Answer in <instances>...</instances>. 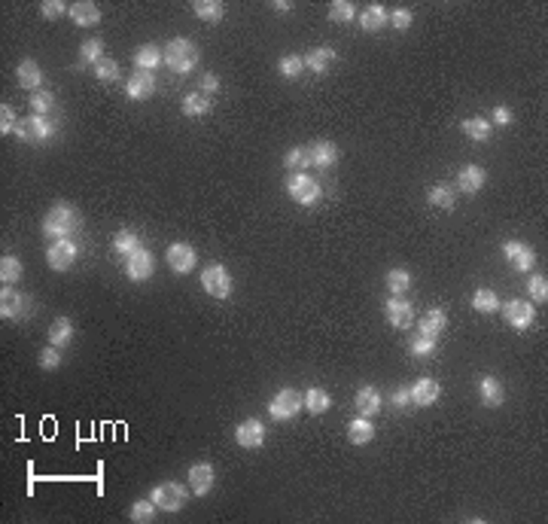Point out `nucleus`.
I'll use <instances>...</instances> for the list:
<instances>
[{"label":"nucleus","mask_w":548,"mask_h":524,"mask_svg":"<svg viewBox=\"0 0 548 524\" xmlns=\"http://www.w3.org/2000/svg\"><path fill=\"white\" fill-rule=\"evenodd\" d=\"M16 79H18V86H22V89L37 91L40 86H43V70H40V65L34 58H25L22 65L16 67Z\"/></svg>","instance_id":"nucleus-20"},{"label":"nucleus","mask_w":548,"mask_h":524,"mask_svg":"<svg viewBox=\"0 0 548 524\" xmlns=\"http://www.w3.org/2000/svg\"><path fill=\"white\" fill-rule=\"evenodd\" d=\"M393 406L396 408H409L411 406V390L409 387H396L393 390Z\"/></svg>","instance_id":"nucleus-54"},{"label":"nucleus","mask_w":548,"mask_h":524,"mask_svg":"<svg viewBox=\"0 0 548 524\" xmlns=\"http://www.w3.org/2000/svg\"><path fill=\"white\" fill-rule=\"evenodd\" d=\"M503 256L509 260V265L515 272H530L533 262H536V250L530 247V244H524V241H506L503 244Z\"/></svg>","instance_id":"nucleus-11"},{"label":"nucleus","mask_w":548,"mask_h":524,"mask_svg":"<svg viewBox=\"0 0 548 524\" xmlns=\"http://www.w3.org/2000/svg\"><path fill=\"white\" fill-rule=\"evenodd\" d=\"M30 119V131H34V140L37 143H43V140H49L58 131V126L49 116H28Z\"/></svg>","instance_id":"nucleus-40"},{"label":"nucleus","mask_w":548,"mask_h":524,"mask_svg":"<svg viewBox=\"0 0 548 524\" xmlns=\"http://www.w3.org/2000/svg\"><path fill=\"white\" fill-rule=\"evenodd\" d=\"M70 18H74V25H79V28H95L101 22V9H98V4H91V0H79V4L70 6Z\"/></svg>","instance_id":"nucleus-22"},{"label":"nucleus","mask_w":548,"mask_h":524,"mask_svg":"<svg viewBox=\"0 0 548 524\" xmlns=\"http://www.w3.org/2000/svg\"><path fill=\"white\" fill-rule=\"evenodd\" d=\"M302 70H304V58H299V55H283V58L278 61V74H280L283 79H296Z\"/></svg>","instance_id":"nucleus-46"},{"label":"nucleus","mask_w":548,"mask_h":524,"mask_svg":"<svg viewBox=\"0 0 548 524\" xmlns=\"http://www.w3.org/2000/svg\"><path fill=\"white\" fill-rule=\"evenodd\" d=\"M353 406H357V412L363 418H375L381 412V390L378 387H372V384H365L357 390V399H353Z\"/></svg>","instance_id":"nucleus-19"},{"label":"nucleus","mask_w":548,"mask_h":524,"mask_svg":"<svg viewBox=\"0 0 548 524\" xmlns=\"http://www.w3.org/2000/svg\"><path fill=\"white\" fill-rule=\"evenodd\" d=\"M384 317H387V323L393 326V330H409V326L414 323V308H411L409 299L393 296V299H387V305H384Z\"/></svg>","instance_id":"nucleus-10"},{"label":"nucleus","mask_w":548,"mask_h":524,"mask_svg":"<svg viewBox=\"0 0 548 524\" xmlns=\"http://www.w3.org/2000/svg\"><path fill=\"white\" fill-rule=\"evenodd\" d=\"M409 390H411V406H433L439 399V384L433 378H418Z\"/></svg>","instance_id":"nucleus-23"},{"label":"nucleus","mask_w":548,"mask_h":524,"mask_svg":"<svg viewBox=\"0 0 548 524\" xmlns=\"http://www.w3.org/2000/svg\"><path fill=\"white\" fill-rule=\"evenodd\" d=\"M30 110H34V116H49L55 110V95L52 91H34L30 95Z\"/></svg>","instance_id":"nucleus-43"},{"label":"nucleus","mask_w":548,"mask_h":524,"mask_svg":"<svg viewBox=\"0 0 548 524\" xmlns=\"http://www.w3.org/2000/svg\"><path fill=\"white\" fill-rule=\"evenodd\" d=\"M95 77L101 79V83H116V79H119V61L101 58L98 65H95Z\"/></svg>","instance_id":"nucleus-47"},{"label":"nucleus","mask_w":548,"mask_h":524,"mask_svg":"<svg viewBox=\"0 0 548 524\" xmlns=\"http://www.w3.org/2000/svg\"><path fill=\"white\" fill-rule=\"evenodd\" d=\"M375 439V427H372V418H353L348 424V442L350 445H369Z\"/></svg>","instance_id":"nucleus-24"},{"label":"nucleus","mask_w":548,"mask_h":524,"mask_svg":"<svg viewBox=\"0 0 548 524\" xmlns=\"http://www.w3.org/2000/svg\"><path fill=\"white\" fill-rule=\"evenodd\" d=\"M156 503L152 500H137L135 506H131V521L135 524H149V521H156Z\"/></svg>","instance_id":"nucleus-44"},{"label":"nucleus","mask_w":548,"mask_h":524,"mask_svg":"<svg viewBox=\"0 0 548 524\" xmlns=\"http://www.w3.org/2000/svg\"><path fill=\"white\" fill-rule=\"evenodd\" d=\"M387 22H390V18H387V9H384L381 4L365 6V13L360 16V28L365 30V34H372V30H381Z\"/></svg>","instance_id":"nucleus-28"},{"label":"nucleus","mask_w":548,"mask_h":524,"mask_svg":"<svg viewBox=\"0 0 548 524\" xmlns=\"http://www.w3.org/2000/svg\"><path fill=\"white\" fill-rule=\"evenodd\" d=\"M332 61H335V49L317 46V49H311V52L304 55V67H308L311 74H326V70L332 67Z\"/></svg>","instance_id":"nucleus-25"},{"label":"nucleus","mask_w":548,"mask_h":524,"mask_svg":"<svg viewBox=\"0 0 548 524\" xmlns=\"http://www.w3.org/2000/svg\"><path fill=\"white\" fill-rule=\"evenodd\" d=\"M61 366V354H58V347L55 345H49L40 351V369H46V372H52V369Z\"/></svg>","instance_id":"nucleus-49"},{"label":"nucleus","mask_w":548,"mask_h":524,"mask_svg":"<svg viewBox=\"0 0 548 524\" xmlns=\"http://www.w3.org/2000/svg\"><path fill=\"white\" fill-rule=\"evenodd\" d=\"M235 442L241 448H262L266 442V424L259 418H247L235 427Z\"/></svg>","instance_id":"nucleus-13"},{"label":"nucleus","mask_w":548,"mask_h":524,"mask_svg":"<svg viewBox=\"0 0 548 524\" xmlns=\"http://www.w3.org/2000/svg\"><path fill=\"white\" fill-rule=\"evenodd\" d=\"M271 6L278 9V13H290V9H292V4H287V0H274Z\"/></svg>","instance_id":"nucleus-57"},{"label":"nucleus","mask_w":548,"mask_h":524,"mask_svg":"<svg viewBox=\"0 0 548 524\" xmlns=\"http://www.w3.org/2000/svg\"><path fill=\"white\" fill-rule=\"evenodd\" d=\"M161 55H165V65L171 70H177V74H189V70L198 65V46L186 37L171 40V43L161 49Z\"/></svg>","instance_id":"nucleus-2"},{"label":"nucleus","mask_w":548,"mask_h":524,"mask_svg":"<svg viewBox=\"0 0 548 524\" xmlns=\"http://www.w3.org/2000/svg\"><path fill=\"white\" fill-rule=\"evenodd\" d=\"M125 274H128V281H147V277H152V272H156V262H152V253L147 247H137L131 256H125Z\"/></svg>","instance_id":"nucleus-12"},{"label":"nucleus","mask_w":548,"mask_h":524,"mask_svg":"<svg viewBox=\"0 0 548 524\" xmlns=\"http://www.w3.org/2000/svg\"><path fill=\"white\" fill-rule=\"evenodd\" d=\"M22 274H25V269H22V260H18V256L6 253L4 260H0V281H4V286H16L22 281Z\"/></svg>","instance_id":"nucleus-30"},{"label":"nucleus","mask_w":548,"mask_h":524,"mask_svg":"<svg viewBox=\"0 0 548 524\" xmlns=\"http://www.w3.org/2000/svg\"><path fill=\"white\" fill-rule=\"evenodd\" d=\"M152 91H156V77H152L149 70H135L131 79L125 83V95L131 101H147V98H152Z\"/></svg>","instance_id":"nucleus-15"},{"label":"nucleus","mask_w":548,"mask_h":524,"mask_svg":"<svg viewBox=\"0 0 548 524\" xmlns=\"http://www.w3.org/2000/svg\"><path fill=\"white\" fill-rule=\"evenodd\" d=\"M353 18H357V9H353L350 0H335V4H329V22L344 25V22H353Z\"/></svg>","instance_id":"nucleus-39"},{"label":"nucleus","mask_w":548,"mask_h":524,"mask_svg":"<svg viewBox=\"0 0 548 524\" xmlns=\"http://www.w3.org/2000/svg\"><path fill=\"white\" fill-rule=\"evenodd\" d=\"M186 497H189V491L177 485V481H161V485L152 488V503H156L159 509H165V512H177L186 506Z\"/></svg>","instance_id":"nucleus-6"},{"label":"nucleus","mask_w":548,"mask_h":524,"mask_svg":"<svg viewBox=\"0 0 548 524\" xmlns=\"http://www.w3.org/2000/svg\"><path fill=\"white\" fill-rule=\"evenodd\" d=\"M76 244L64 238V241H52L49 244V250H46V262H49V269L52 272H67L70 265L76 262Z\"/></svg>","instance_id":"nucleus-9"},{"label":"nucleus","mask_w":548,"mask_h":524,"mask_svg":"<svg viewBox=\"0 0 548 524\" xmlns=\"http://www.w3.org/2000/svg\"><path fill=\"white\" fill-rule=\"evenodd\" d=\"M198 91H205L207 98H210V95H217V91H219V77H217V74H205V77H201Z\"/></svg>","instance_id":"nucleus-53"},{"label":"nucleus","mask_w":548,"mask_h":524,"mask_svg":"<svg viewBox=\"0 0 548 524\" xmlns=\"http://www.w3.org/2000/svg\"><path fill=\"white\" fill-rule=\"evenodd\" d=\"M308 150H311V165L317 168H332L338 162V147L332 140H314Z\"/></svg>","instance_id":"nucleus-21"},{"label":"nucleus","mask_w":548,"mask_h":524,"mask_svg":"<svg viewBox=\"0 0 548 524\" xmlns=\"http://www.w3.org/2000/svg\"><path fill=\"white\" fill-rule=\"evenodd\" d=\"M302 399H304V408H308L311 415H323V412H329V406H332V399L323 387H311Z\"/></svg>","instance_id":"nucleus-35"},{"label":"nucleus","mask_w":548,"mask_h":524,"mask_svg":"<svg viewBox=\"0 0 548 524\" xmlns=\"http://www.w3.org/2000/svg\"><path fill=\"white\" fill-rule=\"evenodd\" d=\"M192 9H195V16L201 18V22H207V25H217L219 18L226 16V6H222L219 0H195Z\"/></svg>","instance_id":"nucleus-33"},{"label":"nucleus","mask_w":548,"mask_h":524,"mask_svg":"<svg viewBox=\"0 0 548 524\" xmlns=\"http://www.w3.org/2000/svg\"><path fill=\"white\" fill-rule=\"evenodd\" d=\"M213 488V467L210 464H192L189 467V491L195 497L210 494Z\"/></svg>","instance_id":"nucleus-17"},{"label":"nucleus","mask_w":548,"mask_h":524,"mask_svg":"<svg viewBox=\"0 0 548 524\" xmlns=\"http://www.w3.org/2000/svg\"><path fill=\"white\" fill-rule=\"evenodd\" d=\"M487 183V171L481 165H463L460 174H457V189H463L466 195L481 192Z\"/></svg>","instance_id":"nucleus-16"},{"label":"nucleus","mask_w":548,"mask_h":524,"mask_svg":"<svg viewBox=\"0 0 548 524\" xmlns=\"http://www.w3.org/2000/svg\"><path fill=\"white\" fill-rule=\"evenodd\" d=\"M390 22L396 25V30H409L411 28V22H414V16H411V9H405V6H399V9H393V13L387 16Z\"/></svg>","instance_id":"nucleus-51"},{"label":"nucleus","mask_w":548,"mask_h":524,"mask_svg":"<svg viewBox=\"0 0 548 524\" xmlns=\"http://www.w3.org/2000/svg\"><path fill=\"white\" fill-rule=\"evenodd\" d=\"M411 286V274L405 272V269H390L387 272V290L393 293V296H402L405 290Z\"/></svg>","instance_id":"nucleus-45"},{"label":"nucleus","mask_w":548,"mask_h":524,"mask_svg":"<svg viewBox=\"0 0 548 524\" xmlns=\"http://www.w3.org/2000/svg\"><path fill=\"white\" fill-rule=\"evenodd\" d=\"M201 286L213 299H229L232 296V274L226 272V265L210 262L205 272H201Z\"/></svg>","instance_id":"nucleus-4"},{"label":"nucleus","mask_w":548,"mask_h":524,"mask_svg":"<svg viewBox=\"0 0 548 524\" xmlns=\"http://www.w3.org/2000/svg\"><path fill=\"white\" fill-rule=\"evenodd\" d=\"M140 247V238L131 229H119L116 235H113V250L116 253H122V256H131Z\"/></svg>","instance_id":"nucleus-38"},{"label":"nucleus","mask_w":548,"mask_h":524,"mask_svg":"<svg viewBox=\"0 0 548 524\" xmlns=\"http://www.w3.org/2000/svg\"><path fill=\"white\" fill-rule=\"evenodd\" d=\"M287 195L296 204H302V208H314V204L320 201V195H323V189H320V183L314 180V177H308L304 171H296L292 177L287 180Z\"/></svg>","instance_id":"nucleus-3"},{"label":"nucleus","mask_w":548,"mask_h":524,"mask_svg":"<svg viewBox=\"0 0 548 524\" xmlns=\"http://www.w3.org/2000/svg\"><path fill=\"white\" fill-rule=\"evenodd\" d=\"M16 126H18V119H16V113H13V107H0V135H16Z\"/></svg>","instance_id":"nucleus-50"},{"label":"nucleus","mask_w":548,"mask_h":524,"mask_svg":"<svg viewBox=\"0 0 548 524\" xmlns=\"http://www.w3.org/2000/svg\"><path fill=\"white\" fill-rule=\"evenodd\" d=\"M445 326H448V314H445L442 308H430V311L421 317V335L439 338L445 333Z\"/></svg>","instance_id":"nucleus-26"},{"label":"nucleus","mask_w":548,"mask_h":524,"mask_svg":"<svg viewBox=\"0 0 548 524\" xmlns=\"http://www.w3.org/2000/svg\"><path fill=\"white\" fill-rule=\"evenodd\" d=\"M64 9H70V6H64L61 0H43V4H40V13H43L46 18H58Z\"/></svg>","instance_id":"nucleus-52"},{"label":"nucleus","mask_w":548,"mask_h":524,"mask_svg":"<svg viewBox=\"0 0 548 524\" xmlns=\"http://www.w3.org/2000/svg\"><path fill=\"white\" fill-rule=\"evenodd\" d=\"M283 165L290 171H304L311 165V150L308 147H292L287 150V156H283Z\"/></svg>","instance_id":"nucleus-41"},{"label":"nucleus","mask_w":548,"mask_h":524,"mask_svg":"<svg viewBox=\"0 0 548 524\" xmlns=\"http://www.w3.org/2000/svg\"><path fill=\"white\" fill-rule=\"evenodd\" d=\"M16 138L22 140V143H28V140H34V131H30V119H25V122H18L16 126Z\"/></svg>","instance_id":"nucleus-56"},{"label":"nucleus","mask_w":548,"mask_h":524,"mask_svg":"<svg viewBox=\"0 0 548 524\" xmlns=\"http://www.w3.org/2000/svg\"><path fill=\"white\" fill-rule=\"evenodd\" d=\"M104 58V40H86L83 46H79V65H91L95 67L98 61Z\"/></svg>","instance_id":"nucleus-37"},{"label":"nucleus","mask_w":548,"mask_h":524,"mask_svg":"<svg viewBox=\"0 0 548 524\" xmlns=\"http://www.w3.org/2000/svg\"><path fill=\"white\" fill-rule=\"evenodd\" d=\"M159 61H165V55H161V49L156 43H147L135 52V67L137 70H149L152 74V67H159Z\"/></svg>","instance_id":"nucleus-34"},{"label":"nucleus","mask_w":548,"mask_h":524,"mask_svg":"<svg viewBox=\"0 0 548 524\" xmlns=\"http://www.w3.org/2000/svg\"><path fill=\"white\" fill-rule=\"evenodd\" d=\"M79 229H83V213H79L70 201H58L43 217V235L52 241H64L70 235H76Z\"/></svg>","instance_id":"nucleus-1"},{"label":"nucleus","mask_w":548,"mask_h":524,"mask_svg":"<svg viewBox=\"0 0 548 524\" xmlns=\"http://www.w3.org/2000/svg\"><path fill=\"white\" fill-rule=\"evenodd\" d=\"M183 116H192V119H198V116H205V113H210V98L205 95V91H189L186 98H183Z\"/></svg>","instance_id":"nucleus-27"},{"label":"nucleus","mask_w":548,"mask_h":524,"mask_svg":"<svg viewBox=\"0 0 548 524\" xmlns=\"http://www.w3.org/2000/svg\"><path fill=\"white\" fill-rule=\"evenodd\" d=\"M165 260L171 265V272L189 274L192 269H195V262H198V253H195V247H192V244H171Z\"/></svg>","instance_id":"nucleus-14"},{"label":"nucleus","mask_w":548,"mask_h":524,"mask_svg":"<svg viewBox=\"0 0 548 524\" xmlns=\"http://www.w3.org/2000/svg\"><path fill=\"white\" fill-rule=\"evenodd\" d=\"M30 308H34V302H30L25 293H18L16 286H4V290H0V314H4L6 320H22V317L30 314Z\"/></svg>","instance_id":"nucleus-8"},{"label":"nucleus","mask_w":548,"mask_h":524,"mask_svg":"<svg viewBox=\"0 0 548 524\" xmlns=\"http://www.w3.org/2000/svg\"><path fill=\"white\" fill-rule=\"evenodd\" d=\"M512 122V110L509 107H493V126H509Z\"/></svg>","instance_id":"nucleus-55"},{"label":"nucleus","mask_w":548,"mask_h":524,"mask_svg":"<svg viewBox=\"0 0 548 524\" xmlns=\"http://www.w3.org/2000/svg\"><path fill=\"white\" fill-rule=\"evenodd\" d=\"M74 323L67 320V317H58V320L49 326V345H55V347H67L70 342H74Z\"/></svg>","instance_id":"nucleus-32"},{"label":"nucleus","mask_w":548,"mask_h":524,"mask_svg":"<svg viewBox=\"0 0 548 524\" xmlns=\"http://www.w3.org/2000/svg\"><path fill=\"white\" fill-rule=\"evenodd\" d=\"M460 128H463V135L469 138V140H475V143H484L487 138H491V131H493L491 119H484V116H472V119H466Z\"/></svg>","instance_id":"nucleus-31"},{"label":"nucleus","mask_w":548,"mask_h":524,"mask_svg":"<svg viewBox=\"0 0 548 524\" xmlns=\"http://www.w3.org/2000/svg\"><path fill=\"white\" fill-rule=\"evenodd\" d=\"M409 351L414 354V357H430V354H435L439 351V338H433V335H414L411 342H409Z\"/></svg>","instance_id":"nucleus-42"},{"label":"nucleus","mask_w":548,"mask_h":524,"mask_svg":"<svg viewBox=\"0 0 548 524\" xmlns=\"http://www.w3.org/2000/svg\"><path fill=\"white\" fill-rule=\"evenodd\" d=\"M503 320L509 323L512 330H518V333L530 330V326L536 323L533 302H527V299H509V302L503 305Z\"/></svg>","instance_id":"nucleus-7"},{"label":"nucleus","mask_w":548,"mask_h":524,"mask_svg":"<svg viewBox=\"0 0 548 524\" xmlns=\"http://www.w3.org/2000/svg\"><path fill=\"white\" fill-rule=\"evenodd\" d=\"M479 399H481L484 408H500L503 399H506V390L493 375H484V378H479Z\"/></svg>","instance_id":"nucleus-18"},{"label":"nucleus","mask_w":548,"mask_h":524,"mask_svg":"<svg viewBox=\"0 0 548 524\" xmlns=\"http://www.w3.org/2000/svg\"><path fill=\"white\" fill-rule=\"evenodd\" d=\"M299 408H304V399L299 396V390H292V387H283L274 394V399L268 403V415L274 420H292L299 415Z\"/></svg>","instance_id":"nucleus-5"},{"label":"nucleus","mask_w":548,"mask_h":524,"mask_svg":"<svg viewBox=\"0 0 548 524\" xmlns=\"http://www.w3.org/2000/svg\"><path fill=\"white\" fill-rule=\"evenodd\" d=\"M472 308L479 314H493V311H500V299H496L493 290L481 286V290H475V296H472Z\"/></svg>","instance_id":"nucleus-36"},{"label":"nucleus","mask_w":548,"mask_h":524,"mask_svg":"<svg viewBox=\"0 0 548 524\" xmlns=\"http://www.w3.org/2000/svg\"><path fill=\"white\" fill-rule=\"evenodd\" d=\"M426 201H430L433 208L451 211L457 204V192L448 186V183H435V186H430V192H426Z\"/></svg>","instance_id":"nucleus-29"},{"label":"nucleus","mask_w":548,"mask_h":524,"mask_svg":"<svg viewBox=\"0 0 548 524\" xmlns=\"http://www.w3.org/2000/svg\"><path fill=\"white\" fill-rule=\"evenodd\" d=\"M527 293H530L533 302L545 305V299H548V281H545V274H533L530 284H527Z\"/></svg>","instance_id":"nucleus-48"}]
</instances>
